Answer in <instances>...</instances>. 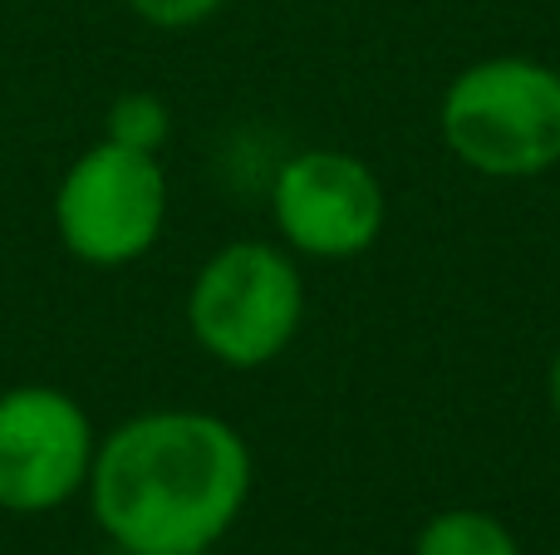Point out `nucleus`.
<instances>
[{"label":"nucleus","mask_w":560,"mask_h":555,"mask_svg":"<svg viewBox=\"0 0 560 555\" xmlns=\"http://www.w3.org/2000/svg\"><path fill=\"white\" fill-rule=\"evenodd\" d=\"M89 507L124 555H207L252 501V448L202 409H153L98 438Z\"/></svg>","instance_id":"obj_1"},{"label":"nucleus","mask_w":560,"mask_h":555,"mask_svg":"<svg viewBox=\"0 0 560 555\" xmlns=\"http://www.w3.org/2000/svg\"><path fill=\"white\" fill-rule=\"evenodd\" d=\"M207 555H212V551H207Z\"/></svg>","instance_id":"obj_12"},{"label":"nucleus","mask_w":560,"mask_h":555,"mask_svg":"<svg viewBox=\"0 0 560 555\" xmlns=\"http://www.w3.org/2000/svg\"><path fill=\"white\" fill-rule=\"evenodd\" d=\"M551 555H560V551H551Z\"/></svg>","instance_id":"obj_11"},{"label":"nucleus","mask_w":560,"mask_h":555,"mask_svg":"<svg viewBox=\"0 0 560 555\" xmlns=\"http://www.w3.org/2000/svg\"><path fill=\"white\" fill-rule=\"evenodd\" d=\"M167 222V173L158 153L94 143L69 163L55 192V232L65 251L98 271L143 261Z\"/></svg>","instance_id":"obj_4"},{"label":"nucleus","mask_w":560,"mask_h":555,"mask_svg":"<svg viewBox=\"0 0 560 555\" xmlns=\"http://www.w3.org/2000/svg\"><path fill=\"white\" fill-rule=\"evenodd\" d=\"M124 5L158 29H192L202 20H212L226 0H124Z\"/></svg>","instance_id":"obj_9"},{"label":"nucleus","mask_w":560,"mask_h":555,"mask_svg":"<svg viewBox=\"0 0 560 555\" xmlns=\"http://www.w3.org/2000/svg\"><path fill=\"white\" fill-rule=\"evenodd\" d=\"M413 555H522L502 517L482 507H447L428 517L413 536Z\"/></svg>","instance_id":"obj_7"},{"label":"nucleus","mask_w":560,"mask_h":555,"mask_svg":"<svg viewBox=\"0 0 560 555\" xmlns=\"http://www.w3.org/2000/svg\"><path fill=\"white\" fill-rule=\"evenodd\" d=\"M556 69H560V64H556Z\"/></svg>","instance_id":"obj_13"},{"label":"nucleus","mask_w":560,"mask_h":555,"mask_svg":"<svg viewBox=\"0 0 560 555\" xmlns=\"http://www.w3.org/2000/svg\"><path fill=\"white\" fill-rule=\"evenodd\" d=\"M443 143L467 173L522 182L560 167V69L492 55L453 74L438 104Z\"/></svg>","instance_id":"obj_2"},{"label":"nucleus","mask_w":560,"mask_h":555,"mask_svg":"<svg viewBox=\"0 0 560 555\" xmlns=\"http://www.w3.org/2000/svg\"><path fill=\"white\" fill-rule=\"evenodd\" d=\"M167 133H173V114L158 94H118L114 108H108V128L104 138L108 143H124V147H138V153H163Z\"/></svg>","instance_id":"obj_8"},{"label":"nucleus","mask_w":560,"mask_h":555,"mask_svg":"<svg viewBox=\"0 0 560 555\" xmlns=\"http://www.w3.org/2000/svg\"><path fill=\"white\" fill-rule=\"evenodd\" d=\"M271 222L290 256L354 261L384 236L388 197L364 157L345 147H305L280 163L271 182Z\"/></svg>","instance_id":"obj_5"},{"label":"nucleus","mask_w":560,"mask_h":555,"mask_svg":"<svg viewBox=\"0 0 560 555\" xmlns=\"http://www.w3.org/2000/svg\"><path fill=\"white\" fill-rule=\"evenodd\" d=\"M305 324V281L285 246L232 241L212 251L187 291V330L222 369H266Z\"/></svg>","instance_id":"obj_3"},{"label":"nucleus","mask_w":560,"mask_h":555,"mask_svg":"<svg viewBox=\"0 0 560 555\" xmlns=\"http://www.w3.org/2000/svg\"><path fill=\"white\" fill-rule=\"evenodd\" d=\"M546 399H551V413L560 418V350H556L551 369H546Z\"/></svg>","instance_id":"obj_10"},{"label":"nucleus","mask_w":560,"mask_h":555,"mask_svg":"<svg viewBox=\"0 0 560 555\" xmlns=\"http://www.w3.org/2000/svg\"><path fill=\"white\" fill-rule=\"evenodd\" d=\"M98 433L79 399L49 383L0 393V511L45 517L89 487Z\"/></svg>","instance_id":"obj_6"}]
</instances>
